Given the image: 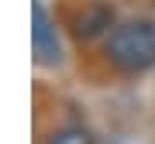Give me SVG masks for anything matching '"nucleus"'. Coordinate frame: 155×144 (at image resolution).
<instances>
[{"label": "nucleus", "mask_w": 155, "mask_h": 144, "mask_svg": "<svg viewBox=\"0 0 155 144\" xmlns=\"http://www.w3.org/2000/svg\"><path fill=\"white\" fill-rule=\"evenodd\" d=\"M107 52L124 69H152L155 65V24L148 21H127L110 31Z\"/></svg>", "instance_id": "nucleus-1"}, {"label": "nucleus", "mask_w": 155, "mask_h": 144, "mask_svg": "<svg viewBox=\"0 0 155 144\" xmlns=\"http://www.w3.org/2000/svg\"><path fill=\"white\" fill-rule=\"evenodd\" d=\"M31 45H35V58H38V65H59L62 45H59L55 24H52V17H48V11H45L41 0L31 4Z\"/></svg>", "instance_id": "nucleus-2"}, {"label": "nucleus", "mask_w": 155, "mask_h": 144, "mask_svg": "<svg viewBox=\"0 0 155 144\" xmlns=\"http://www.w3.org/2000/svg\"><path fill=\"white\" fill-rule=\"evenodd\" d=\"M48 144H93V141H90V134H86V130H79V127H66V130L52 134Z\"/></svg>", "instance_id": "nucleus-3"}]
</instances>
